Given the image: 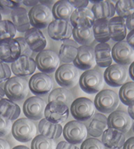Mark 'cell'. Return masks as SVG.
I'll use <instances>...</instances> for the list:
<instances>
[{"label": "cell", "mask_w": 134, "mask_h": 149, "mask_svg": "<svg viewBox=\"0 0 134 149\" xmlns=\"http://www.w3.org/2000/svg\"><path fill=\"white\" fill-rule=\"evenodd\" d=\"M72 26L69 21L54 19L48 26V34L54 40H66L72 35Z\"/></svg>", "instance_id": "15"}, {"label": "cell", "mask_w": 134, "mask_h": 149, "mask_svg": "<svg viewBox=\"0 0 134 149\" xmlns=\"http://www.w3.org/2000/svg\"><path fill=\"white\" fill-rule=\"evenodd\" d=\"M107 117L102 113H96L92 117L87 127V134L93 137H99L107 130Z\"/></svg>", "instance_id": "29"}, {"label": "cell", "mask_w": 134, "mask_h": 149, "mask_svg": "<svg viewBox=\"0 0 134 149\" xmlns=\"http://www.w3.org/2000/svg\"><path fill=\"white\" fill-rule=\"evenodd\" d=\"M102 143L110 149H119L124 146L125 136L124 134L114 129L108 128L102 134Z\"/></svg>", "instance_id": "23"}, {"label": "cell", "mask_w": 134, "mask_h": 149, "mask_svg": "<svg viewBox=\"0 0 134 149\" xmlns=\"http://www.w3.org/2000/svg\"><path fill=\"white\" fill-rule=\"evenodd\" d=\"M21 110L19 106L8 98L0 101V115L10 121H14L19 116Z\"/></svg>", "instance_id": "30"}, {"label": "cell", "mask_w": 134, "mask_h": 149, "mask_svg": "<svg viewBox=\"0 0 134 149\" xmlns=\"http://www.w3.org/2000/svg\"><path fill=\"white\" fill-rule=\"evenodd\" d=\"M129 74L131 79L134 81V61L131 64L129 68Z\"/></svg>", "instance_id": "52"}, {"label": "cell", "mask_w": 134, "mask_h": 149, "mask_svg": "<svg viewBox=\"0 0 134 149\" xmlns=\"http://www.w3.org/2000/svg\"><path fill=\"white\" fill-rule=\"evenodd\" d=\"M78 49L79 46L75 40L70 39L63 40L58 54L60 61L66 64L73 62L78 54Z\"/></svg>", "instance_id": "24"}, {"label": "cell", "mask_w": 134, "mask_h": 149, "mask_svg": "<svg viewBox=\"0 0 134 149\" xmlns=\"http://www.w3.org/2000/svg\"><path fill=\"white\" fill-rule=\"evenodd\" d=\"M119 99L124 104L127 106L134 102V82H127L121 86Z\"/></svg>", "instance_id": "36"}, {"label": "cell", "mask_w": 134, "mask_h": 149, "mask_svg": "<svg viewBox=\"0 0 134 149\" xmlns=\"http://www.w3.org/2000/svg\"><path fill=\"white\" fill-rule=\"evenodd\" d=\"M126 27L130 31H134V14L127 17L125 19Z\"/></svg>", "instance_id": "46"}, {"label": "cell", "mask_w": 134, "mask_h": 149, "mask_svg": "<svg viewBox=\"0 0 134 149\" xmlns=\"http://www.w3.org/2000/svg\"><path fill=\"white\" fill-rule=\"evenodd\" d=\"M11 131L12 135L16 140L21 142H28L33 140L36 136L37 128L31 119L21 118L14 122Z\"/></svg>", "instance_id": "2"}, {"label": "cell", "mask_w": 134, "mask_h": 149, "mask_svg": "<svg viewBox=\"0 0 134 149\" xmlns=\"http://www.w3.org/2000/svg\"><path fill=\"white\" fill-rule=\"evenodd\" d=\"M16 39L18 40V42H19L21 46V52H22V54L21 55H27V56H31V50L29 48L28 45L26 42V40L23 37H17Z\"/></svg>", "instance_id": "43"}, {"label": "cell", "mask_w": 134, "mask_h": 149, "mask_svg": "<svg viewBox=\"0 0 134 149\" xmlns=\"http://www.w3.org/2000/svg\"><path fill=\"white\" fill-rule=\"evenodd\" d=\"M12 22L19 32L26 33L31 29V24L29 20L28 14L26 9L19 7L14 9L10 14Z\"/></svg>", "instance_id": "26"}, {"label": "cell", "mask_w": 134, "mask_h": 149, "mask_svg": "<svg viewBox=\"0 0 134 149\" xmlns=\"http://www.w3.org/2000/svg\"><path fill=\"white\" fill-rule=\"evenodd\" d=\"M55 80L60 86L63 88L75 86L79 81V71L72 64L61 65L56 70Z\"/></svg>", "instance_id": "8"}, {"label": "cell", "mask_w": 134, "mask_h": 149, "mask_svg": "<svg viewBox=\"0 0 134 149\" xmlns=\"http://www.w3.org/2000/svg\"><path fill=\"white\" fill-rule=\"evenodd\" d=\"M73 38L78 44L82 46H89L95 40L92 28L89 29H72Z\"/></svg>", "instance_id": "33"}, {"label": "cell", "mask_w": 134, "mask_h": 149, "mask_svg": "<svg viewBox=\"0 0 134 149\" xmlns=\"http://www.w3.org/2000/svg\"><path fill=\"white\" fill-rule=\"evenodd\" d=\"M40 135L51 139H56L61 136L63 127L60 124H55L48 121L46 119H41L38 125Z\"/></svg>", "instance_id": "28"}, {"label": "cell", "mask_w": 134, "mask_h": 149, "mask_svg": "<svg viewBox=\"0 0 134 149\" xmlns=\"http://www.w3.org/2000/svg\"><path fill=\"white\" fill-rule=\"evenodd\" d=\"M22 54L21 46L16 38L0 41V60L3 63H14Z\"/></svg>", "instance_id": "11"}, {"label": "cell", "mask_w": 134, "mask_h": 149, "mask_svg": "<svg viewBox=\"0 0 134 149\" xmlns=\"http://www.w3.org/2000/svg\"><path fill=\"white\" fill-rule=\"evenodd\" d=\"M81 149H104V146L99 139L90 138L82 142Z\"/></svg>", "instance_id": "40"}, {"label": "cell", "mask_w": 134, "mask_h": 149, "mask_svg": "<svg viewBox=\"0 0 134 149\" xmlns=\"http://www.w3.org/2000/svg\"><path fill=\"white\" fill-rule=\"evenodd\" d=\"M56 149H79L78 147L75 146L74 145L70 144L67 142H60L58 143V146H56Z\"/></svg>", "instance_id": "45"}, {"label": "cell", "mask_w": 134, "mask_h": 149, "mask_svg": "<svg viewBox=\"0 0 134 149\" xmlns=\"http://www.w3.org/2000/svg\"><path fill=\"white\" fill-rule=\"evenodd\" d=\"M119 97L114 91L103 90L96 95L94 101L95 107L103 113L110 114L115 111L119 106Z\"/></svg>", "instance_id": "4"}, {"label": "cell", "mask_w": 134, "mask_h": 149, "mask_svg": "<svg viewBox=\"0 0 134 149\" xmlns=\"http://www.w3.org/2000/svg\"><path fill=\"white\" fill-rule=\"evenodd\" d=\"M108 22L109 20L107 19H98L95 21L92 26L95 40L100 43H106L110 40Z\"/></svg>", "instance_id": "32"}, {"label": "cell", "mask_w": 134, "mask_h": 149, "mask_svg": "<svg viewBox=\"0 0 134 149\" xmlns=\"http://www.w3.org/2000/svg\"><path fill=\"white\" fill-rule=\"evenodd\" d=\"M25 40L29 48L34 52H40L46 48V38L40 29L31 28L25 33Z\"/></svg>", "instance_id": "21"}, {"label": "cell", "mask_w": 134, "mask_h": 149, "mask_svg": "<svg viewBox=\"0 0 134 149\" xmlns=\"http://www.w3.org/2000/svg\"><path fill=\"white\" fill-rule=\"evenodd\" d=\"M46 104L38 96H32L26 99L23 104V113L28 119L40 120L44 116Z\"/></svg>", "instance_id": "14"}, {"label": "cell", "mask_w": 134, "mask_h": 149, "mask_svg": "<svg viewBox=\"0 0 134 149\" xmlns=\"http://www.w3.org/2000/svg\"><path fill=\"white\" fill-rule=\"evenodd\" d=\"M2 20V14H0V21Z\"/></svg>", "instance_id": "56"}, {"label": "cell", "mask_w": 134, "mask_h": 149, "mask_svg": "<svg viewBox=\"0 0 134 149\" xmlns=\"http://www.w3.org/2000/svg\"><path fill=\"white\" fill-rule=\"evenodd\" d=\"M103 79L109 86L112 87L122 86L127 80V71L125 66L113 64L106 69L103 74Z\"/></svg>", "instance_id": "13"}, {"label": "cell", "mask_w": 134, "mask_h": 149, "mask_svg": "<svg viewBox=\"0 0 134 149\" xmlns=\"http://www.w3.org/2000/svg\"><path fill=\"white\" fill-rule=\"evenodd\" d=\"M95 19L92 10L88 8L75 9L70 17V23L75 29L92 28Z\"/></svg>", "instance_id": "19"}, {"label": "cell", "mask_w": 134, "mask_h": 149, "mask_svg": "<svg viewBox=\"0 0 134 149\" xmlns=\"http://www.w3.org/2000/svg\"><path fill=\"white\" fill-rule=\"evenodd\" d=\"M75 9L69 1L61 0L54 3L52 8V16L55 19L69 21L70 17Z\"/></svg>", "instance_id": "31"}, {"label": "cell", "mask_w": 134, "mask_h": 149, "mask_svg": "<svg viewBox=\"0 0 134 149\" xmlns=\"http://www.w3.org/2000/svg\"><path fill=\"white\" fill-rule=\"evenodd\" d=\"M95 62L100 67H109L112 61V49L106 43H99L95 47Z\"/></svg>", "instance_id": "27"}, {"label": "cell", "mask_w": 134, "mask_h": 149, "mask_svg": "<svg viewBox=\"0 0 134 149\" xmlns=\"http://www.w3.org/2000/svg\"><path fill=\"white\" fill-rule=\"evenodd\" d=\"M0 149H10V146L5 139L0 138Z\"/></svg>", "instance_id": "49"}, {"label": "cell", "mask_w": 134, "mask_h": 149, "mask_svg": "<svg viewBox=\"0 0 134 149\" xmlns=\"http://www.w3.org/2000/svg\"><path fill=\"white\" fill-rule=\"evenodd\" d=\"M38 2L39 1H23L24 5H27V6H33V7L38 5Z\"/></svg>", "instance_id": "51"}, {"label": "cell", "mask_w": 134, "mask_h": 149, "mask_svg": "<svg viewBox=\"0 0 134 149\" xmlns=\"http://www.w3.org/2000/svg\"><path fill=\"white\" fill-rule=\"evenodd\" d=\"M31 149H56L55 142L42 135L36 136L31 142Z\"/></svg>", "instance_id": "38"}, {"label": "cell", "mask_w": 134, "mask_h": 149, "mask_svg": "<svg viewBox=\"0 0 134 149\" xmlns=\"http://www.w3.org/2000/svg\"><path fill=\"white\" fill-rule=\"evenodd\" d=\"M107 127L124 134L131 130L132 120L129 114L126 112L115 110L107 118Z\"/></svg>", "instance_id": "16"}, {"label": "cell", "mask_w": 134, "mask_h": 149, "mask_svg": "<svg viewBox=\"0 0 134 149\" xmlns=\"http://www.w3.org/2000/svg\"><path fill=\"white\" fill-rule=\"evenodd\" d=\"M13 149H30V148H28L26 147V146H16V147H14Z\"/></svg>", "instance_id": "54"}, {"label": "cell", "mask_w": 134, "mask_h": 149, "mask_svg": "<svg viewBox=\"0 0 134 149\" xmlns=\"http://www.w3.org/2000/svg\"><path fill=\"white\" fill-rule=\"evenodd\" d=\"M49 102L53 101H58V102H63L67 106H69L74 102V95H73L70 90L66 88H57L50 93L49 98Z\"/></svg>", "instance_id": "34"}, {"label": "cell", "mask_w": 134, "mask_h": 149, "mask_svg": "<svg viewBox=\"0 0 134 149\" xmlns=\"http://www.w3.org/2000/svg\"><path fill=\"white\" fill-rule=\"evenodd\" d=\"M60 58L55 52L49 49H44L36 57V66L42 73L51 74L58 69Z\"/></svg>", "instance_id": "9"}, {"label": "cell", "mask_w": 134, "mask_h": 149, "mask_svg": "<svg viewBox=\"0 0 134 149\" xmlns=\"http://www.w3.org/2000/svg\"><path fill=\"white\" fill-rule=\"evenodd\" d=\"M69 109L66 104L58 101L49 102L45 109L44 116L48 121L55 124L64 122L68 119Z\"/></svg>", "instance_id": "10"}, {"label": "cell", "mask_w": 134, "mask_h": 149, "mask_svg": "<svg viewBox=\"0 0 134 149\" xmlns=\"http://www.w3.org/2000/svg\"><path fill=\"white\" fill-rule=\"evenodd\" d=\"M127 110H128V114H129L131 119H133L134 120V102L128 106Z\"/></svg>", "instance_id": "50"}, {"label": "cell", "mask_w": 134, "mask_h": 149, "mask_svg": "<svg viewBox=\"0 0 134 149\" xmlns=\"http://www.w3.org/2000/svg\"><path fill=\"white\" fill-rule=\"evenodd\" d=\"M28 86L31 93L34 95H46L52 89L53 81L49 74L38 72L31 76L28 82Z\"/></svg>", "instance_id": "12"}, {"label": "cell", "mask_w": 134, "mask_h": 149, "mask_svg": "<svg viewBox=\"0 0 134 149\" xmlns=\"http://www.w3.org/2000/svg\"><path fill=\"white\" fill-rule=\"evenodd\" d=\"M115 12L119 17L123 19L134 14V0H120L118 1L115 6Z\"/></svg>", "instance_id": "35"}, {"label": "cell", "mask_w": 134, "mask_h": 149, "mask_svg": "<svg viewBox=\"0 0 134 149\" xmlns=\"http://www.w3.org/2000/svg\"><path fill=\"white\" fill-rule=\"evenodd\" d=\"M92 14L95 20L98 19H112L115 13V8L113 4L110 1H99L92 6Z\"/></svg>", "instance_id": "25"}, {"label": "cell", "mask_w": 134, "mask_h": 149, "mask_svg": "<svg viewBox=\"0 0 134 149\" xmlns=\"http://www.w3.org/2000/svg\"><path fill=\"white\" fill-rule=\"evenodd\" d=\"M0 63H3V62H2V61H1V60H0Z\"/></svg>", "instance_id": "57"}, {"label": "cell", "mask_w": 134, "mask_h": 149, "mask_svg": "<svg viewBox=\"0 0 134 149\" xmlns=\"http://www.w3.org/2000/svg\"><path fill=\"white\" fill-rule=\"evenodd\" d=\"M74 66L81 70H90L95 66V51L90 46H81L79 47L75 61Z\"/></svg>", "instance_id": "18"}, {"label": "cell", "mask_w": 134, "mask_h": 149, "mask_svg": "<svg viewBox=\"0 0 134 149\" xmlns=\"http://www.w3.org/2000/svg\"><path fill=\"white\" fill-rule=\"evenodd\" d=\"M11 128V121L0 115V137H3L8 134Z\"/></svg>", "instance_id": "41"}, {"label": "cell", "mask_w": 134, "mask_h": 149, "mask_svg": "<svg viewBox=\"0 0 134 149\" xmlns=\"http://www.w3.org/2000/svg\"><path fill=\"white\" fill-rule=\"evenodd\" d=\"M4 91L7 98L13 102L23 100L29 93L27 78L17 76L10 77L5 82Z\"/></svg>", "instance_id": "1"}, {"label": "cell", "mask_w": 134, "mask_h": 149, "mask_svg": "<svg viewBox=\"0 0 134 149\" xmlns=\"http://www.w3.org/2000/svg\"><path fill=\"white\" fill-rule=\"evenodd\" d=\"M109 32L110 39L116 42L123 41L127 37L125 19L120 17H114L108 22Z\"/></svg>", "instance_id": "22"}, {"label": "cell", "mask_w": 134, "mask_h": 149, "mask_svg": "<svg viewBox=\"0 0 134 149\" xmlns=\"http://www.w3.org/2000/svg\"><path fill=\"white\" fill-rule=\"evenodd\" d=\"M69 3L72 5L73 8L75 9L86 8V7L89 4V1H87V0H80V1H78V0L71 1V0H69Z\"/></svg>", "instance_id": "44"}, {"label": "cell", "mask_w": 134, "mask_h": 149, "mask_svg": "<svg viewBox=\"0 0 134 149\" xmlns=\"http://www.w3.org/2000/svg\"><path fill=\"white\" fill-rule=\"evenodd\" d=\"M126 42L134 50V31H131L128 33V34L127 35V41Z\"/></svg>", "instance_id": "47"}, {"label": "cell", "mask_w": 134, "mask_h": 149, "mask_svg": "<svg viewBox=\"0 0 134 149\" xmlns=\"http://www.w3.org/2000/svg\"><path fill=\"white\" fill-rule=\"evenodd\" d=\"M63 134L67 142L72 145L82 143L87 135V127L79 121H70L63 128Z\"/></svg>", "instance_id": "7"}, {"label": "cell", "mask_w": 134, "mask_h": 149, "mask_svg": "<svg viewBox=\"0 0 134 149\" xmlns=\"http://www.w3.org/2000/svg\"><path fill=\"white\" fill-rule=\"evenodd\" d=\"M112 58L117 64L130 65L134 61V50L126 41L118 42L112 49Z\"/></svg>", "instance_id": "17"}, {"label": "cell", "mask_w": 134, "mask_h": 149, "mask_svg": "<svg viewBox=\"0 0 134 149\" xmlns=\"http://www.w3.org/2000/svg\"><path fill=\"white\" fill-rule=\"evenodd\" d=\"M17 29L13 22L9 20L0 21V41L14 38Z\"/></svg>", "instance_id": "37"}, {"label": "cell", "mask_w": 134, "mask_h": 149, "mask_svg": "<svg viewBox=\"0 0 134 149\" xmlns=\"http://www.w3.org/2000/svg\"><path fill=\"white\" fill-rule=\"evenodd\" d=\"M133 132H134V122L133 123Z\"/></svg>", "instance_id": "55"}, {"label": "cell", "mask_w": 134, "mask_h": 149, "mask_svg": "<svg viewBox=\"0 0 134 149\" xmlns=\"http://www.w3.org/2000/svg\"><path fill=\"white\" fill-rule=\"evenodd\" d=\"M11 76V70L5 63H0V83L6 82Z\"/></svg>", "instance_id": "42"}, {"label": "cell", "mask_w": 134, "mask_h": 149, "mask_svg": "<svg viewBox=\"0 0 134 149\" xmlns=\"http://www.w3.org/2000/svg\"><path fill=\"white\" fill-rule=\"evenodd\" d=\"M103 74L101 72L95 70L85 71L79 79L81 88L88 94L99 93L103 86Z\"/></svg>", "instance_id": "3"}, {"label": "cell", "mask_w": 134, "mask_h": 149, "mask_svg": "<svg viewBox=\"0 0 134 149\" xmlns=\"http://www.w3.org/2000/svg\"><path fill=\"white\" fill-rule=\"evenodd\" d=\"M36 62L32 58L21 55L17 61L11 63L12 72L17 77H27L31 75L36 70Z\"/></svg>", "instance_id": "20"}, {"label": "cell", "mask_w": 134, "mask_h": 149, "mask_svg": "<svg viewBox=\"0 0 134 149\" xmlns=\"http://www.w3.org/2000/svg\"><path fill=\"white\" fill-rule=\"evenodd\" d=\"M21 1H11V0H0V14H11L14 9L20 7Z\"/></svg>", "instance_id": "39"}, {"label": "cell", "mask_w": 134, "mask_h": 149, "mask_svg": "<svg viewBox=\"0 0 134 149\" xmlns=\"http://www.w3.org/2000/svg\"><path fill=\"white\" fill-rule=\"evenodd\" d=\"M5 95V91H4V89L2 88V87L0 86V101L2 100V99H3Z\"/></svg>", "instance_id": "53"}, {"label": "cell", "mask_w": 134, "mask_h": 149, "mask_svg": "<svg viewBox=\"0 0 134 149\" xmlns=\"http://www.w3.org/2000/svg\"><path fill=\"white\" fill-rule=\"evenodd\" d=\"M70 111L72 116L79 122H84L93 116L95 111V104L90 98H77L70 107Z\"/></svg>", "instance_id": "6"}, {"label": "cell", "mask_w": 134, "mask_h": 149, "mask_svg": "<svg viewBox=\"0 0 134 149\" xmlns=\"http://www.w3.org/2000/svg\"><path fill=\"white\" fill-rule=\"evenodd\" d=\"M123 149H134V136L129 138L125 141Z\"/></svg>", "instance_id": "48"}, {"label": "cell", "mask_w": 134, "mask_h": 149, "mask_svg": "<svg viewBox=\"0 0 134 149\" xmlns=\"http://www.w3.org/2000/svg\"><path fill=\"white\" fill-rule=\"evenodd\" d=\"M31 26L35 29H45L52 22V12L49 6L38 4L28 12Z\"/></svg>", "instance_id": "5"}]
</instances>
